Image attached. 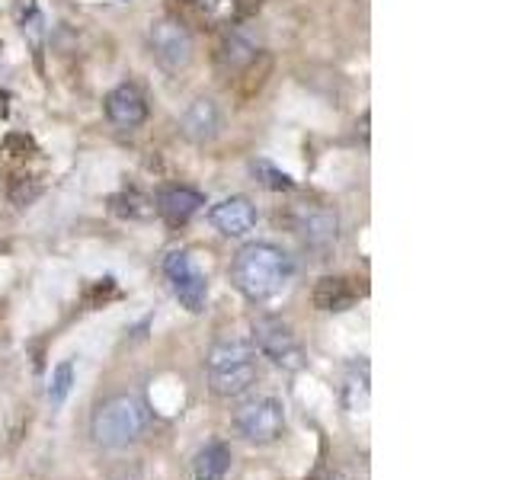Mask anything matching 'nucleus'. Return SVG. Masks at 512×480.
Wrapping results in <instances>:
<instances>
[{"mask_svg": "<svg viewBox=\"0 0 512 480\" xmlns=\"http://www.w3.org/2000/svg\"><path fill=\"white\" fill-rule=\"evenodd\" d=\"M295 279V260L279 244L269 240H253L240 247L231 263V282L240 295L253 304L276 298L282 288Z\"/></svg>", "mask_w": 512, "mask_h": 480, "instance_id": "nucleus-1", "label": "nucleus"}, {"mask_svg": "<svg viewBox=\"0 0 512 480\" xmlns=\"http://www.w3.org/2000/svg\"><path fill=\"white\" fill-rule=\"evenodd\" d=\"M148 426L151 410L135 394H112L100 400L90 413V439L100 448H109V452L135 445L148 432Z\"/></svg>", "mask_w": 512, "mask_h": 480, "instance_id": "nucleus-2", "label": "nucleus"}, {"mask_svg": "<svg viewBox=\"0 0 512 480\" xmlns=\"http://www.w3.org/2000/svg\"><path fill=\"white\" fill-rule=\"evenodd\" d=\"M256 349L247 340H218L212 349H208L205 359V372H208V388H212L215 397H240L247 394L256 375H260V365H256Z\"/></svg>", "mask_w": 512, "mask_h": 480, "instance_id": "nucleus-3", "label": "nucleus"}, {"mask_svg": "<svg viewBox=\"0 0 512 480\" xmlns=\"http://www.w3.org/2000/svg\"><path fill=\"white\" fill-rule=\"evenodd\" d=\"M285 426V404L272 394L250 397L234 410L237 436L247 439L250 445H276L285 436Z\"/></svg>", "mask_w": 512, "mask_h": 480, "instance_id": "nucleus-4", "label": "nucleus"}, {"mask_svg": "<svg viewBox=\"0 0 512 480\" xmlns=\"http://www.w3.org/2000/svg\"><path fill=\"white\" fill-rule=\"evenodd\" d=\"M148 45H151V58L167 74H183L192 64V58H196L192 32L176 16H157L148 29Z\"/></svg>", "mask_w": 512, "mask_h": 480, "instance_id": "nucleus-5", "label": "nucleus"}, {"mask_svg": "<svg viewBox=\"0 0 512 480\" xmlns=\"http://www.w3.org/2000/svg\"><path fill=\"white\" fill-rule=\"evenodd\" d=\"M253 349L260 352V356H266L272 365H279L282 372H298L304 365V352H301L298 336L279 317L253 320Z\"/></svg>", "mask_w": 512, "mask_h": 480, "instance_id": "nucleus-6", "label": "nucleus"}, {"mask_svg": "<svg viewBox=\"0 0 512 480\" xmlns=\"http://www.w3.org/2000/svg\"><path fill=\"white\" fill-rule=\"evenodd\" d=\"M164 276L173 288L176 301L183 304L189 314H202L208 304V276L192 260L186 250H170L164 256Z\"/></svg>", "mask_w": 512, "mask_h": 480, "instance_id": "nucleus-7", "label": "nucleus"}, {"mask_svg": "<svg viewBox=\"0 0 512 480\" xmlns=\"http://www.w3.org/2000/svg\"><path fill=\"white\" fill-rule=\"evenodd\" d=\"M292 231L301 237V244L308 250L327 253L340 240V218H336L330 205L304 202L292 208Z\"/></svg>", "mask_w": 512, "mask_h": 480, "instance_id": "nucleus-8", "label": "nucleus"}, {"mask_svg": "<svg viewBox=\"0 0 512 480\" xmlns=\"http://www.w3.org/2000/svg\"><path fill=\"white\" fill-rule=\"evenodd\" d=\"M260 32H256V26L250 23H231L228 29V36L221 39L218 45V64L228 74H240V71H247L250 64L260 58Z\"/></svg>", "mask_w": 512, "mask_h": 480, "instance_id": "nucleus-9", "label": "nucleus"}, {"mask_svg": "<svg viewBox=\"0 0 512 480\" xmlns=\"http://www.w3.org/2000/svg\"><path fill=\"white\" fill-rule=\"evenodd\" d=\"M106 119L116 125V128H125V132H132V128H141L148 122V100H144V93L135 87V84H119L106 93Z\"/></svg>", "mask_w": 512, "mask_h": 480, "instance_id": "nucleus-10", "label": "nucleus"}, {"mask_svg": "<svg viewBox=\"0 0 512 480\" xmlns=\"http://www.w3.org/2000/svg\"><path fill=\"white\" fill-rule=\"evenodd\" d=\"M208 221L224 237H244L256 228V205L247 196H228L208 208Z\"/></svg>", "mask_w": 512, "mask_h": 480, "instance_id": "nucleus-11", "label": "nucleus"}, {"mask_svg": "<svg viewBox=\"0 0 512 480\" xmlns=\"http://www.w3.org/2000/svg\"><path fill=\"white\" fill-rule=\"evenodd\" d=\"M180 132H183L192 144H208V141H215V138L221 135V109H218V103H215V100H208V96H199V100L183 112Z\"/></svg>", "mask_w": 512, "mask_h": 480, "instance_id": "nucleus-12", "label": "nucleus"}, {"mask_svg": "<svg viewBox=\"0 0 512 480\" xmlns=\"http://www.w3.org/2000/svg\"><path fill=\"white\" fill-rule=\"evenodd\" d=\"M202 205H205V196L199 189H189V186H167V189H160V196H157V212L167 224H173V228H180L189 218H196L202 212Z\"/></svg>", "mask_w": 512, "mask_h": 480, "instance_id": "nucleus-13", "label": "nucleus"}, {"mask_svg": "<svg viewBox=\"0 0 512 480\" xmlns=\"http://www.w3.org/2000/svg\"><path fill=\"white\" fill-rule=\"evenodd\" d=\"M231 464H234L231 445L212 439L199 448L196 461H192V480H228Z\"/></svg>", "mask_w": 512, "mask_h": 480, "instance_id": "nucleus-14", "label": "nucleus"}, {"mask_svg": "<svg viewBox=\"0 0 512 480\" xmlns=\"http://www.w3.org/2000/svg\"><path fill=\"white\" fill-rule=\"evenodd\" d=\"M359 292L352 288L349 279L343 276H324L314 288V304L317 311H327V314H340V311H349L352 304H356Z\"/></svg>", "mask_w": 512, "mask_h": 480, "instance_id": "nucleus-15", "label": "nucleus"}, {"mask_svg": "<svg viewBox=\"0 0 512 480\" xmlns=\"http://www.w3.org/2000/svg\"><path fill=\"white\" fill-rule=\"evenodd\" d=\"M186 4L196 10L205 23L231 26V23L247 20V13L256 7V0H186Z\"/></svg>", "mask_w": 512, "mask_h": 480, "instance_id": "nucleus-16", "label": "nucleus"}, {"mask_svg": "<svg viewBox=\"0 0 512 480\" xmlns=\"http://www.w3.org/2000/svg\"><path fill=\"white\" fill-rule=\"evenodd\" d=\"M74 381H77V372H74V362L64 359L52 368V375H48V404L55 410L64 407V400L71 397L74 391Z\"/></svg>", "mask_w": 512, "mask_h": 480, "instance_id": "nucleus-17", "label": "nucleus"}, {"mask_svg": "<svg viewBox=\"0 0 512 480\" xmlns=\"http://www.w3.org/2000/svg\"><path fill=\"white\" fill-rule=\"evenodd\" d=\"M343 404L349 410H359L368 404V365H356L352 372L346 375V384H343Z\"/></svg>", "mask_w": 512, "mask_h": 480, "instance_id": "nucleus-18", "label": "nucleus"}, {"mask_svg": "<svg viewBox=\"0 0 512 480\" xmlns=\"http://www.w3.org/2000/svg\"><path fill=\"white\" fill-rule=\"evenodd\" d=\"M250 170H253V176H256V180H260L263 186L276 189V192H288V189H295L292 176L282 173V170H276V167L269 164V160H253Z\"/></svg>", "mask_w": 512, "mask_h": 480, "instance_id": "nucleus-19", "label": "nucleus"}, {"mask_svg": "<svg viewBox=\"0 0 512 480\" xmlns=\"http://www.w3.org/2000/svg\"><path fill=\"white\" fill-rule=\"evenodd\" d=\"M4 116H7V93L0 90V119H4Z\"/></svg>", "mask_w": 512, "mask_h": 480, "instance_id": "nucleus-20", "label": "nucleus"}]
</instances>
